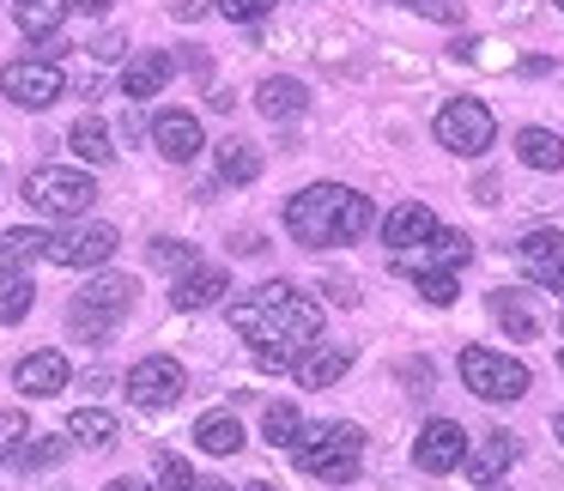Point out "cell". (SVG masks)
<instances>
[{"instance_id": "29", "label": "cell", "mask_w": 564, "mask_h": 491, "mask_svg": "<svg viewBox=\"0 0 564 491\" xmlns=\"http://www.w3.org/2000/svg\"><path fill=\"white\" fill-rule=\"evenodd\" d=\"M43 249H50V231H37V225H13V231H0V261H37Z\"/></svg>"}, {"instance_id": "42", "label": "cell", "mask_w": 564, "mask_h": 491, "mask_svg": "<svg viewBox=\"0 0 564 491\" xmlns=\"http://www.w3.org/2000/svg\"><path fill=\"white\" fill-rule=\"evenodd\" d=\"M104 491H152V485H147V479H128V473H122V479H110Z\"/></svg>"}, {"instance_id": "24", "label": "cell", "mask_w": 564, "mask_h": 491, "mask_svg": "<svg viewBox=\"0 0 564 491\" xmlns=\"http://www.w3.org/2000/svg\"><path fill=\"white\" fill-rule=\"evenodd\" d=\"M67 437H79L86 449H116L122 425H116V413H104V406H79V413L67 418Z\"/></svg>"}, {"instance_id": "23", "label": "cell", "mask_w": 564, "mask_h": 491, "mask_svg": "<svg viewBox=\"0 0 564 491\" xmlns=\"http://www.w3.org/2000/svg\"><path fill=\"white\" fill-rule=\"evenodd\" d=\"M13 25L25 31L31 43L55 37V31L67 25V0H13Z\"/></svg>"}, {"instance_id": "10", "label": "cell", "mask_w": 564, "mask_h": 491, "mask_svg": "<svg viewBox=\"0 0 564 491\" xmlns=\"http://www.w3.org/2000/svg\"><path fill=\"white\" fill-rule=\"evenodd\" d=\"M0 91L19 103V110H50L67 91V74L55 62H37V55H19V62L0 67Z\"/></svg>"}, {"instance_id": "20", "label": "cell", "mask_w": 564, "mask_h": 491, "mask_svg": "<svg viewBox=\"0 0 564 491\" xmlns=\"http://www.w3.org/2000/svg\"><path fill=\"white\" fill-rule=\"evenodd\" d=\"M256 110L268 116V122H297V116L310 110V91H304V79H285V74L261 79V86H256Z\"/></svg>"}, {"instance_id": "1", "label": "cell", "mask_w": 564, "mask_h": 491, "mask_svg": "<svg viewBox=\"0 0 564 491\" xmlns=\"http://www.w3.org/2000/svg\"><path fill=\"white\" fill-rule=\"evenodd\" d=\"M370 219H377L370 195H358L346 183H310L285 200V231L304 249H346L370 231Z\"/></svg>"}, {"instance_id": "11", "label": "cell", "mask_w": 564, "mask_h": 491, "mask_svg": "<svg viewBox=\"0 0 564 491\" xmlns=\"http://www.w3.org/2000/svg\"><path fill=\"white\" fill-rule=\"evenodd\" d=\"M462 455H467V430L455 425V418H431V425L419 430V443H413L419 473H455Z\"/></svg>"}, {"instance_id": "28", "label": "cell", "mask_w": 564, "mask_h": 491, "mask_svg": "<svg viewBox=\"0 0 564 491\" xmlns=\"http://www.w3.org/2000/svg\"><path fill=\"white\" fill-rule=\"evenodd\" d=\"M297 430H304V413H297L292 401H268V413H261V443H268V449H292Z\"/></svg>"}, {"instance_id": "19", "label": "cell", "mask_w": 564, "mask_h": 491, "mask_svg": "<svg viewBox=\"0 0 564 491\" xmlns=\"http://www.w3.org/2000/svg\"><path fill=\"white\" fill-rule=\"evenodd\" d=\"M346 370H352V352H346V346H322L316 340V346H304V352H297L292 377L304 382V389H334Z\"/></svg>"}, {"instance_id": "16", "label": "cell", "mask_w": 564, "mask_h": 491, "mask_svg": "<svg viewBox=\"0 0 564 491\" xmlns=\"http://www.w3.org/2000/svg\"><path fill=\"white\" fill-rule=\"evenodd\" d=\"M225 292H231V273L225 268H188V273H176V285H171V304L176 309H213V304H225Z\"/></svg>"}, {"instance_id": "22", "label": "cell", "mask_w": 564, "mask_h": 491, "mask_svg": "<svg viewBox=\"0 0 564 491\" xmlns=\"http://www.w3.org/2000/svg\"><path fill=\"white\" fill-rule=\"evenodd\" d=\"M516 159L528 164V171H564V134H552V128H522L516 134Z\"/></svg>"}, {"instance_id": "49", "label": "cell", "mask_w": 564, "mask_h": 491, "mask_svg": "<svg viewBox=\"0 0 564 491\" xmlns=\"http://www.w3.org/2000/svg\"><path fill=\"white\" fill-rule=\"evenodd\" d=\"M486 491H498V485H486Z\"/></svg>"}, {"instance_id": "6", "label": "cell", "mask_w": 564, "mask_h": 491, "mask_svg": "<svg viewBox=\"0 0 564 491\" xmlns=\"http://www.w3.org/2000/svg\"><path fill=\"white\" fill-rule=\"evenodd\" d=\"M455 370H462V382L479 394V401H491V406H503V401H522L528 394V370L516 364L510 352H491V346H467L462 358H455Z\"/></svg>"}, {"instance_id": "36", "label": "cell", "mask_w": 564, "mask_h": 491, "mask_svg": "<svg viewBox=\"0 0 564 491\" xmlns=\"http://www.w3.org/2000/svg\"><path fill=\"white\" fill-rule=\"evenodd\" d=\"M195 485V467L183 455H159V491H188Z\"/></svg>"}, {"instance_id": "27", "label": "cell", "mask_w": 564, "mask_h": 491, "mask_svg": "<svg viewBox=\"0 0 564 491\" xmlns=\"http://www.w3.org/2000/svg\"><path fill=\"white\" fill-rule=\"evenodd\" d=\"M195 443L207 455H237L243 449V425H237L231 413H200L195 418Z\"/></svg>"}, {"instance_id": "2", "label": "cell", "mask_w": 564, "mask_h": 491, "mask_svg": "<svg viewBox=\"0 0 564 491\" xmlns=\"http://www.w3.org/2000/svg\"><path fill=\"white\" fill-rule=\"evenodd\" d=\"M225 316H231V328L243 334L249 346H297V352H304L322 334V304H310V297L285 280L256 285V292L237 297Z\"/></svg>"}, {"instance_id": "46", "label": "cell", "mask_w": 564, "mask_h": 491, "mask_svg": "<svg viewBox=\"0 0 564 491\" xmlns=\"http://www.w3.org/2000/svg\"><path fill=\"white\" fill-rule=\"evenodd\" d=\"M401 7H425V0H401Z\"/></svg>"}, {"instance_id": "31", "label": "cell", "mask_w": 564, "mask_h": 491, "mask_svg": "<svg viewBox=\"0 0 564 491\" xmlns=\"http://www.w3.org/2000/svg\"><path fill=\"white\" fill-rule=\"evenodd\" d=\"M147 261H152V268H164V273H188V268H195V243L152 237V243H147Z\"/></svg>"}, {"instance_id": "14", "label": "cell", "mask_w": 564, "mask_h": 491, "mask_svg": "<svg viewBox=\"0 0 564 491\" xmlns=\"http://www.w3.org/2000/svg\"><path fill=\"white\" fill-rule=\"evenodd\" d=\"M152 146H159L171 164H188V159H200L207 134H200V122L188 110H159L152 116Z\"/></svg>"}, {"instance_id": "8", "label": "cell", "mask_w": 564, "mask_h": 491, "mask_svg": "<svg viewBox=\"0 0 564 491\" xmlns=\"http://www.w3.org/2000/svg\"><path fill=\"white\" fill-rule=\"evenodd\" d=\"M122 389H128V401H134L140 413H171V406L188 394V377H183L176 358L159 352V358H140V364L122 377Z\"/></svg>"}, {"instance_id": "4", "label": "cell", "mask_w": 564, "mask_h": 491, "mask_svg": "<svg viewBox=\"0 0 564 491\" xmlns=\"http://www.w3.org/2000/svg\"><path fill=\"white\" fill-rule=\"evenodd\" d=\"M134 292H140L134 273H91L86 292H74V304H67V328H74L86 346H104L116 328H122L128 309H134Z\"/></svg>"}, {"instance_id": "38", "label": "cell", "mask_w": 564, "mask_h": 491, "mask_svg": "<svg viewBox=\"0 0 564 491\" xmlns=\"http://www.w3.org/2000/svg\"><path fill=\"white\" fill-rule=\"evenodd\" d=\"M256 364L280 377V370H292V364H297V346H256Z\"/></svg>"}, {"instance_id": "44", "label": "cell", "mask_w": 564, "mask_h": 491, "mask_svg": "<svg viewBox=\"0 0 564 491\" xmlns=\"http://www.w3.org/2000/svg\"><path fill=\"white\" fill-rule=\"evenodd\" d=\"M249 491H280V485H268V479H249Z\"/></svg>"}, {"instance_id": "9", "label": "cell", "mask_w": 564, "mask_h": 491, "mask_svg": "<svg viewBox=\"0 0 564 491\" xmlns=\"http://www.w3.org/2000/svg\"><path fill=\"white\" fill-rule=\"evenodd\" d=\"M491 134H498V122L479 98H455L437 110V146H449L455 159H479L491 146Z\"/></svg>"}, {"instance_id": "18", "label": "cell", "mask_w": 564, "mask_h": 491, "mask_svg": "<svg viewBox=\"0 0 564 491\" xmlns=\"http://www.w3.org/2000/svg\"><path fill=\"white\" fill-rule=\"evenodd\" d=\"M431 231H437V212H431L425 200H406V207H394L389 219H382V243H389L394 255H406V249H419Z\"/></svg>"}, {"instance_id": "39", "label": "cell", "mask_w": 564, "mask_h": 491, "mask_svg": "<svg viewBox=\"0 0 564 491\" xmlns=\"http://www.w3.org/2000/svg\"><path fill=\"white\" fill-rule=\"evenodd\" d=\"M91 55H98V62H122V55H128V37H122V31H104V37L91 43Z\"/></svg>"}, {"instance_id": "15", "label": "cell", "mask_w": 564, "mask_h": 491, "mask_svg": "<svg viewBox=\"0 0 564 491\" xmlns=\"http://www.w3.org/2000/svg\"><path fill=\"white\" fill-rule=\"evenodd\" d=\"M462 461H467V479H474V485H498V479L516 467V437L510 430H486L479 443H467Z\"/></svg>"}, {"instance_id": "35", "label": "cell", "mask_w": 564, "mask_h": 491, "mask_svg": "<svg viewBox=\"0 0 564 491\" xmlns=\"http://www.w3.org/2000/svg\"><path fill=\"white\" fill-rule=\"evenodd\" d=\"M516 249H522L528 268H540V261H558V255H564V231H528Z\"/></svg>"}, {"instance_id": "40", "label": "cell", "mask_w": 564, "mask_h": 491, "mask_svg": "<svg viewBox=\"0 0 564 491\" xmlns=\"http://www.w3.org/2000/svg\"><path fill=\"white\" fill-rule=\"evenodd\" d=\"M534 280L546 285V292H558V297H564V255H558V261H540V268H534Z\"/></svg>"}, {"instance_id": "47", "label": "cell", "mask_w": 564, "mask_h": 491, "mask_svg": "<svg viewBox=\"0 0 564 491\" xmlns=\"http://www.w3.org/2000/svg\"><path fill=\"white\" fill-rule=\"evenodd\" d=\"M558 370H564V346H558Z\"/></svg>"}, {"instance_id": "7", "label": "cell", "mask_w": 564, "mask_h": 491, "mask_svg": "<svg viewBox=\"0 0 564 491\" xmlns=\"http://www.w3.org/2000/svg\"><path fill=\"white\" fill-rule=\"evenodd\" d=\"M116 225H98V219H67V231L50 237V249H43V261H55V268H104V261L116 255Z\"/></svg>"}, {"instance_id": "25", "label": "cell", "mask_w": 564, "mask_h": 491, "mask_svg": "<svg viewBox=\"0 0 564 491\" xmlns=\"http://www.w3.org/2000/svg\"><path fill=\"white\" fill-rule=\"evenodd\" d=\"M67 146H74V159H86V164H110L116 159V140H110V128H104L98 116H79V122L67 128Z\"/></svg>"}, {"instance_id": "48", "label": "cell", "mask_w": 564, "mask_h": 491, "mask_svg": "<svg viewBox=\"0 0 564 491\" xmlns=\"http://www.w3.org/2000/svg\"><path fill=\"white\" fill-rule=\"evenodd\" d=\"M558 13H564V0H558Z\"/></svg>"}, {"instance_id": "3", "label": "cell", "mask_w": 564, "mask_h": 491, "mask_svg": "<svg viewBox=\"0 0 564 491\" xmlns=\"http://www.w3.org/2000/svg\"><path fill=\"white\" fill-rule=\"evenodd\" d=\"M292 461L297 473L310 479H328V485H346L358 479V461H365V430L352 418H334V425H304L292 443Z\"/></svg>"}, {"instance_id": "41", "label": "cell", "mask_w": 564, "mask_h": 491, "mask_svg": "<svg viewBox=\"0 0 564 491\" xmlns=\"http://www.w3.org/2000/svg\"><path fill=\"white\" fill-rule=\"evenodd\" d=\"M67 13H91V19H98V13H110V0H67Z\"/></svg>"}, {"instance_id": "34", "label": "cell", "mask_w": 564, "mask_h": 491, "mask_svg": "<svg viewBox=\"0 0 564 491\" xmlns=\"http://www.w3.org/2000/svg\"><path fill=\"white\" fill-rule=\"evenodd\" d=\"M25 437H31V418L19 413V406H7V413H0V467L25 449Z\"/></svg>"}, {"instance_id": "21", "label": "cell", "mask_w": 564, "mask_h": 491, "mask_svg": "<svg viewBox=\"0 0 564 491\" xmlns=\"http://www.w3.org/2000/svg\"><path fill=\"white\" fill-rule=\"evenodd\" d=\"M31 304H37V285H31V268L7 261V268H0V328H13V321H25V316H31Z\"/></svg>"}, {"instance_id": "30", "label": "cell", "mask_w": 564, "mask_h": 491, "mask_svg": "<svg viewBox=\"0 0 564 491\" xmlns=\"http://www.w3.org/2000/svg\"><path fill=\"white\" fill-rule=\"evenodd\" d=\"M491 316H498V328L510 334V340H534V309L516 304L510 292H491Z\"/></svg>"}, {"instance_id": "32", "label": "cell", "mask_w": 564, "mask_h": 491, "mask_svg": "<svg viewBox=\"0 0 564 491\" xmlns=\"http://www.w3.org/2000/svg\"><path fill=\"white\" fill-rule=\"evenodd\" d=\"M419 280V297H425L431 309H449L455 297H462V285H455V273H443V268H425V273H413Z\"/></svg>"}, {"instance_id": "26", "label": "cell", "mask_w": 564, "mask_h": 491, "mask_svg": "<svg viewBox=\"0 0 564 491\" xmlns=\"http://www.w3.org/2000/svg\"><path fill=\"white\" fill-rule=\"evenodd\" d=\"M213 164H219V183H231V188H243L261 176V152L249 146V140H225V146L213 152Z\"/></svg>"}, {"instance_id": "37", "label": "cell", "mask_w": 564, "mask_h": 491, "mask_svg": "<svg viewBox=\"0 0 564 491\" xmlns=\"http://www.w3.org/2000/svg\"><path fill=\"white\" fill-rule=\"evenodd\" d=\"M268 7H273V0H219V13H225V19H237V25H256V19L268 13Z\"/></svg>"}, {"instance_id": "33", "label": "cell", "mask_w": 564, "mask_h": 491, "mask_svg": "<svg viewBox=\"0 0 564 491\" xmlns=\"http://www.w3.org/2000/svg\"><path fill=\"white\" fill-rule=\"evenodd\" d=\"M62 455H67V437H37V443L25 437V449H19L13 461L25 467V473H37V467H55V461H62Z\"/></svg>"}, {"instance_id": "12", "label": "cell", "mask_w": 564, "mask_h": 491, "mask_svg": "<svg viewBox=\"0 0 564 491\" xmlns=\"http://www.w3.org/2000/svg\"><path fill=\"white\" fill-rule=\"evenodd\" d=\"M67 382H74V364H67L55 346H43V352H25L13 364V389L31 394V401H50V394H62Z\"/></svg>"}, {"instance_id": "43", "label": "cell", "mask_w": 564, "mask_h": 491, "mask_svg": "<svg viewBox=\"0 0 564 491\" xmlns=\"http://www.w3.org/2000/svg\"><path fill=\"white\" fill-rule=\"evenodd\" d=\"M188 491H231V485H225V479H195Z\"/></svg>"}, {"instance_id": "17", "label": "cell", "mask_w": 564, "mask_h": 491, "mask_svg": "<svg viewBox=\"0 0 564 491\" xmlns=\"http://www.w3.org/2000/svg\"><path fill=\"white\" fill-rule=\"evenodd\" d=\"M171 74H176V62L164 50H140L134 62L122 67V98L128 103H140V98H159L164 86H171Z\"/></svg>"}, {"instance_id": "5", "label": "cell", "mask_w": 564, "mask_h": 491, "mask_svg": "<svg viewBox=\"0 0 564 491\" xmlns=\"http://www.w3.org/2000/svg\"><path fill=\"white\" fill-rule=\"evenodd\" d=\"M25 207L43 212V219H86L91 207H98V183H91L86 171H74V164H37V171L25 176Z\"/></svg>"}, {"instance_id": "13", "label": "cell", "mask_w": 564, "mask_h": 491, "mask_svg": "<svg viewBox=\"0 0 564 491\" xmlns=\"http://www.w3.org/2000/svg\"><path fill=\"white\" fill-rule=\"evenodd\" d=\"M467 255H474V243H467V231H443V225H437V231H431L419 249H406V255H394V268H401V273H425V268H443V273H455Z\"/></svg>"}, {"instance_id": "45", "label": "cell", "mask_w": 564, "mask_h": 491, "mask_svg": "<svg viewBox=\"0 0 564 491\" xmlns=\"http://www.w3.org/2000/svg\"><path fill=\"white\" fill-rule=\"evenodd\" d=\"M552 430H558V443H564V413H558V418H552Z\"/></svg>"}]
</instances>
